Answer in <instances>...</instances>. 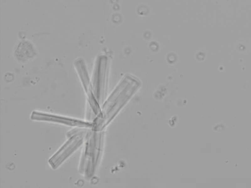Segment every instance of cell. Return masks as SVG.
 Masks as SVG:
<instances>
[{
    "label": "cell",
    "instance_id": "cell-1",
    "mask_svg": "<svg viewBox=\"0 0 251 188\" xmlns=\"http://www.w3.org/2000/svg\"><path fill=\"white\" fill-rule=\"evenodd\" d=\"M141 85L137 77L127 74L120 82L103 105L101 114L94 121L92 130L101 131L137 92Z\"/></svg>",
    "mask_w": 251,
    "mask_h": 188
},
{
    "label": "cell",
    "instance_id": "cell-2",
    "mask_svg": "<svg viewBox=\"0 0 251 188\" xmlns=\"http://www.w3.org/2000/svg\"><path fill=\"white\" fill-rule=\"evenodd\" d=\"M93 131L87 136L79 167L80 171L88 177H91L95 172L100 157L102 145V133Z\"/></svg>",
    "mask_w": 251,
    "mask_h": 188
},
{
    "label": "cell",
    "instance_id": "cell-3",
    "mask_svg": "<svg viewBox=\"0 0 251 188\" xmlns=\"http://www.w3.org/2000/svg\"><path fill=\"white\" fill-rule=\"evenodd\" d=\"M107 65V58L105 56L99 57L93 80L94 94L99 103L102 102L105 95L108 74Z\"/></svg>",
    "mask_w": 251,
    "mask_h": 188
},
{
    "label": "cell",
    "instance_id": "cell-4",
    "mask_svg": "<svg viewBox=\"0 0 251 188\" xmlns=\"http://www.w3.org/2000/svg\"><path fill=\"white\" fill-rule=\"evenodd\" d=\"M83 132H77L72 136L66 143L49 160V163L53 168H57L83 142Z\"/></svg>",
    "mask_w": 251,
    "mask_h": 188
},
{
    "label": "cell",
    "instance_id": "cell-5",
    "mask_svg": "<svg viewBox=\"0 0 251 188\" xmlns=\"http://www.w3.org/2000/svg\"><path fill=\"white\" fill-rule=\"evenodd\" d=\"M31 118L34 120L55 122L67 126L80 128L92 129L94 126L93 122H86L78 119L37 111L32 112Z\"/></svg>",
    "mask_w": 251,
    "mask_h": 188
},
{
    "label": "cell",
    "instance_id": "cell-6",
    "mask_svg": "<svg viewBox=\"0 0 251 188\" xmlns=\"http://www.w3.org/2000/svg\"><path fill=\"white\" fill-rule=\"evenodd\" d=\"M15 53L16 57L19 60L25 62L35 56V50L31 44L24 41L19 45Z\"/></svg>",
    "mask_w": 251,
    "mask_h": 188
}]
</instances>
